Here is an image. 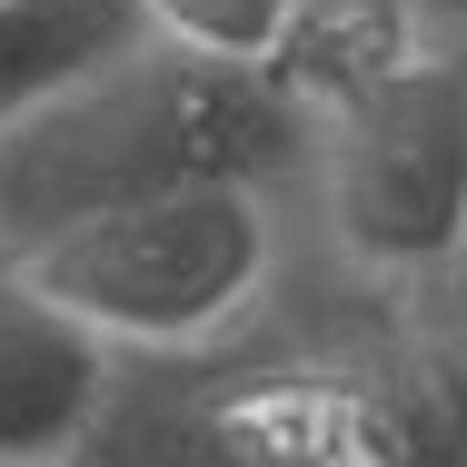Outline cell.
<instances>
[{"label":"cell","instance_id":"obj_12","mask_svg":"<svg viewBox=\"0 0 467 467\" xmlns=\"http://www.w3.org/2000/svg\"><path fill=\"white\" fill-rule=\"evenodd\" d=\"M0 10H20V0H0Z\"/></svg>","mask_w":467,"mask_h":467},{"label":"cell","instance_id":"obj_9","mask_svg":"<svg viewBox=\"0 0 467 467\" xmlns=\"http://www.w3.org/2000/svg\"><path fill=\"white\" fill-rule=\"evenodd\" d=\"M130 10L160 50L229 60V70H279L288 20H298V0H130Z\"/></svg>","mask_w":467,"mask_h":467},{"label":"cell","instance_id":"obj_6","mask_svg":"<svg viewBox=\"0 0 467 467\" xmlns=\"http://www.w3.org/2000/svg\"><path fill=\"white\" fill-rule=\"evenodd\" d=\"M428 50V30H418V10L408 0H298V20H288V50H279V80L308 119H328L338 99H358L368 80H388L398 60H418Z\"/></svg>","mask_w":467,"mask_h":467},{"label":"cell","instance_id":"obj_10","mask_svg":"<svg viewBox=\"0 0 467 467\" xmlns=\"http://www.w3.org/2000/svg\"><path fill=\"white\" fill-rule=\"evenodd\" d=\"M428 368H438V388H448V408H458V438H467V318H448V328H428Z\"/></svg>","mask_w":467,"mask_h":467},{"label":"cell","instance_id":"obj_4","mask_svg":"<svg viewBox=\"0 0 467 467\" xmlns=\"http://www.w3.org/2000/svg\"><path fill=\"white\" fill-rule=\"evenodd\" d=\"M109 368L119 358L90 328L20 279V259H0V467H60Z\"/></svg>","mask_w":467,"mask_h":467},{"label":"cell","instance_id":"obj_5","mask_svg":"<svg viewBox=\"0 0 467 467\" xmlns=\"http://www.w3.org/2000/svg\"><path fill=\"white\" fill-rule=\"evenodd\" d=\"M229 378L209 358H119L90 428L60 467H239L229 458Z\"/></svg>","mask_w":467,"mask_h":467},{"label":"cell","instance_id":"obj_7","mask_svg":"<svg viewBox=\"0 0 467 467\" xmlns=\"http://www.w3.org/2000/svg\"><path fill=\"white\" fill-rule=\"evenodd\" d=\"M130 40H150L130 0H20V10H0V130L30 119L50 90H70L80 70L119 60Z\"/></svg>","mask_w":467,"mask_h":467},{"label":"cell","instance_id":"obj_13","mask_svg":"<svg viewBox=\"0 0 467 467\" xmlns=\"http://www.w3.org/2000/svg\"><path fill=\"white\" fill-rule=\"evenodd\" d=\"M458 279H467V269H458Z\"/></svg>","mask_w":467,"mask_h":467},{"label":"cell","instance_id":"obj_3","mask_svg":"<svg viewBox=\"0 0 467 467\" xmlns=\"http://www.w3.org/2000/svg\"><path fill=\"white\" fill-rule=\"evenodd\" d=\"M318 219L368 279L467 269V50H418L358 99H338L308 140Z\"/></svg>","mask_w":467,"mask_h":467},{"label":"cell","instance_id":"obj_8","mask_svg":"<svg viewBox=\"0 0 467 467\" xmlns=\"http://www.w3.org/2000/svg\"><path fill=\"white\" fill-rule=\"evenodd\" d=\"M348 368H358V467H467L458 408L428 368V338L348 358Z\"/></svg>","mask_w":467,"mask_h":467},{"label":"cell","instance_id":"obj_1","mask_svg":"<svg viewBox=\"0 0 467 467\" xmlns=\"http://www.w3.org/2000/svg\"><path fill=\"white\" fill-rule=\"evenodd\" d=\"M308 140L318 119L269 70L130 40L0 130V259L170 189H288L308 180Z\"/></svg>","mask_w":467,"mask_h":467},{"label":"cell","instance_id":"obj_11","mask_svg":"<svg viewBox=\"0 0 467 467\" xmlns=\"http://www.w3.org/2000/svg\"><path fill=\"white\" fill-rule=\"evenodd\" d=\"M408 10H418L428 40H438V30H458V40H467V0H408Z\"/></svg>","mask_w":467,"mask_h":467},{"label":"cell","instance_id":"obj_2","mask_svg":"<svg viewBox=\"0 0 467 467\" xmlns=\"http://www.w3.org/2000/svg\"><path fill=\"white\" fill-rule=\"evenodd\" d=\"M20 279L109 358H209L279 288V189H170L50 229Z\"/></svg>","mask_w":467,"mask_h":467}]
</instances>
